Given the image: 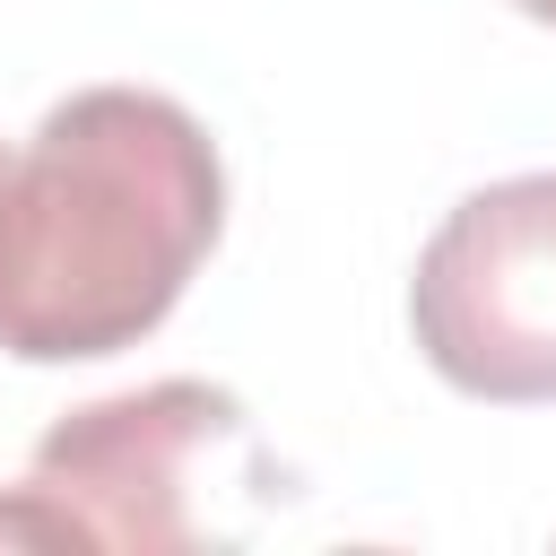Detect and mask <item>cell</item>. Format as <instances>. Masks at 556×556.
I'll list each match as a JSON object with an SVG mask.
<instances>
[{"label":"cell","mask_w":556,"mask_h":556,"mask_svg":"<svg viewBox=\"0 0 556 556\" xmlns=\"http://www.w3.org/2000/svg\"><path fill=\"white\" fill-rule=\"evenodd\" d=\"M521 17H539V26H556V0H513Z\"/></svg>","instance_id":"277c9868"},{"label":"cell","mask_w":556,"mask_h":556,"mask_svg":"<svg viewBox=\"0 0 556 556\" xmlns=\"http://www.w3.org/2000/svg\"><path fill=\"white\" fill-rule=\"evenodd\" d=\"M226 226V165L191 104L78 87L0 148V356L78 365L139 348Z\"/></svg>","instance_id":"6da1fadb"},{"label":"cell","mask_w":556,"mask_h":556,"mask_svg":"<svg viewBox=\"0 0 556 556\" xmlns=\"http://www.w3.org/2000/svg\"><path fill=\"white\" fill-rule=\"evenodd\" d=\"M252 478L243 400L217 382H148L122 400L70 408L26 478L0 495V547H122V556H191L208 547L200 486Z\"/></svg>","instance_id":"7a4b0ae2"},{"label":"cell","mask_w":556,"mask_h":556,"mask_svg":"<svg viewBox=\"0 0 556 556\" xmlns=\"http://www.w3.org/2000/svg\"><path fill=\"white\" fill-rule=\"evenodd\" d=\"M408 330L469 400H556V174H504L426 235Z\"/></svg>","instance_id":"3957f363"}]
</instances>
